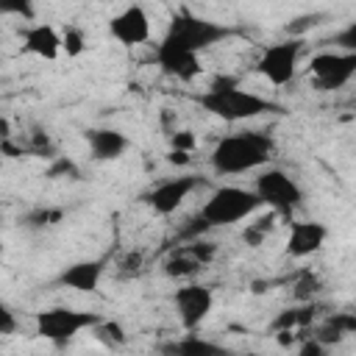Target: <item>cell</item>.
Instances as JSON below:
<instances>
[{"label":"cell","mask_w":356,"mask_h":356,"mask_svg":"<svg viewBox=\"0 0 356 356\" xmlns=\"http://www.w3.org/2000/svg\"><path fill=\"white\" fill-rule=\"evenodd\" d=\"M275 153V142L264 131H239L222 136L211 156L209 164L217 175H245L253 170L267 167V161Z\"/></svg>","instance_id":"6da1fadb"},{"label":"cell","mask_w":356,"mask_h":356,"mask_svg":"<svg viewBox=\"0 0 356 356\" xmlns=\"http://www.w3.org/2000/svg\"><path fill=\"white\" fill-rule=\"evenodd\" d=\"M197 103L211 117H220L225 122H242V120H253V117L267 114V111H281L278 103H273L256 92L242 89L239 81L231 75H217L209 83V89L203 95H197Z\"/></svg>","instance_id":"7a4b0ae2"},{"label":"cell","mask_w":356,"mask_h":356,"mask_svg":"<svg viewBox=\"0 0 356 356\" xmlns=\"http://www.w3.org/2000/svg\"><path fill=\"white\" fill-rule=\"evenodd\" d=\"M261 197L256 195V189H245V186H217L209 200L200 206L197 217L206 222V228H228L236 225L248 217H253L261 209Z\"/></svg>","instance_id":"3957f363"},{"label":"cell","mask_w":356,"mask_h":356,"mask_svg":"<svg viewBox=\"0 0 356 356\" xmlns=\"http://www.w3.org/2000/svg\"><path fill=\"white\" fill-rule=\"evenodd\" d=\"M231 33L234 31L228 25L214 22L209 17H200V14L189 11V8H181V11L172 14L164 36L178 42V44H184V47H189V50H195V53H203V50L220 44L222 39H228Z\"/></svg>","instance_id":"277c9868"},{"label":"cell","mask_w":356,"mask_h":356,"mask_svg":"<svg viewBox=\"0 0 356 356\" xmlns=\"http://www.w3.org/2000/svg\"><path fill=\"white\" fill-rule=\"evenodd\" d=\"M103 323L97 312H83V309H70V306H53L36 312V334L53 345H67L75 339L81 331H95Z\"/></svg>","instance_id":"5b68a950"},{"label":"cell","mask_w":356,"mask_h":356,"mask_svg":"<svg viewBox=\"0 0 356 356\" xmlns=\"http://www.w3.org/2000/svg\"><path fill=\"white\" fill-rule=\"evenodd\" d=\"M256 195L261 197L264 206H270L281 217H292L303 206V189L300 184L281 167H267L256 175L253 181Z\"/></svg>","instance_id":"8992f818"},{"label":"cell","mask_w":356,"mask_h":356,"mask_svg":"<svg viewBox=\"0 0 356 356\" xmlns=\"http://www.w3.org/2000/svg\"><path fill=\"white\" fill-rule=\"evenodd\" d=\"M300 53H303V42L298 36H289L284 42H275V44H270V47L261 50V56L256 61V72L267 83H273V86H286V83L295 81Z\"/></svg>","instance_id":"52a82bcc"},{"label":"cell","mask_w":356,"mask_h":356,"mask_svg":"<svg viewBox=\"0 0 356 356\" xmlns=\"http://www.w3.org/2000/svg\"><path fill=\"white\" fill-rule=\"evenodd\" d=\"M353 75H356V53L323 50L309 58V78L320 92L342 89Z\"/></svg>","instance_id":"ba28073f"},{"label":"cell","mask_w":356,"mask_h":356,"mask_svg":"<svg viewBox=\"0 0 356 356\" xmlns=\"http://www.w3.org/2000/svg\"><path fill=\"white\" fill-rule=\"evenodd\" d=\"M172 306H175V314H178L181 325L186 331H197L206 323V317L211 314L214 292L203 284H184L172 295Z\"/></svg>","instance_id":"9c48e42d"},{"label":"cell","mask_w":356,"mask_h":356,"mask_svg":"<svg viewBox=\"0 0 356 356\" xmlns=\"http://www.w3.org/2000/svg\"><path fill=\"white\" fill-rule=\"evenodd\" d=\"M156 64L164 75L170 78H178V81H195L200 75V53L172 42V39H161L159 47H156Z\"/></svg>","instance_id":"30bf717a"},{"label":"cell","mask_w":356,"mask_h":356,"mask_svg":"<svg viewBox=\"0 0 356 356\" xmlns=\"http://www.w3.org/2000/svg\"><path fill=\"white\" fill-rule=\"evenodd\" d=\"M200 178L197 175H175V178H167L161 184H156L147 195H145V203L150 206V211L167 217L172 211L181 209V203L197 189Z\"/></svg>","instance_id":"8fae6325"},{"label":"cell","mask_w":356,"mask_h":356,"mask_svg":"<svg viewBox=\"0 0 356 356\" xmlns=\"http://www.w3.org/2000/svg\"><path fill=\"white\" fill-rule=\"evenodd\" d=\"M108 33L122 47H136L150 39V17L142 6H125L108 19Z\"/></svg>","instance_id":"7c38bea8"},{"label":"cell","mask_w":356,"mask_h":356,"mask_svg":"<svg viewBox=\"0 0 356 356\" xmlns=\"http://www.w3.org/2000/svg\"><path fill=\"white\" fill-rule=\"evenodd\" d=\"M328 239V228L317 220H295L289 222V234H286V253L292 259H306L314 256L317 250H323Z\"/></svg>","instance_id":"4fadbf2b"},{"label":"cell","mask_w":356,"mask_h":356,"mask_svg":"<svg viewBox=\"0 0 356 356\" xmlns=\"http://www.w3.org/2000/svg\"><path fill=\"white\" fill-rule=\"evenodd\" d=\"M22 50L31 56H39L44 61H53V58H58V53H64V42L53 25L36 22L22 31Z\"/></svg>","instance_id":"5bb4252c"},{"label":"cell","mask_w":356,"mask_h":356,"mask_svg":"<svg viewBox=\"0 0 356 356\" xmlns=\"http://www.w3.org/2000/svg\"><path fill=\"white\" fill-rule=\"evenodd\" d=\"M103 267H106V259H83V261H75L70 267H64L56 278L58 286H67V289H75V292H95L100 286V278H103Z\"/></svg>","instance_id":"9a60e30c"},{"label":"cell","mask_w":356,"mask_h":356,"mask_svg":"<svg viewBox=\"0 0 356 356\" xmlns=\"http://www.w3.org/2000/svg\"><path fill=\"white\" fill-rule=\"evenodd\" d=\"M214 248L209 242H195V245H186V248H178L172 250V256L164 261V273L170 278H186L192 273H197L209 259H211Z\"/></svg>","instance_id":"2e32d148"},{"label":"cell","mask_w":356,"mask_h":356,"mask_svg":"<svg viewBox=\"0 0 356 356\" xmlns=\"http://www.w3.org/2000/svg\"><path fill=\"white\" fill-rule=\"evenodd\" d=\"M86 145L95 161H117L128 150V136L117 128H89L86 131Z\"/></svg>","instance_id":"e0dca14e"},{"label":"cell","mask_w":356,"mask_h":356,"mask_svg":"<svg viewBox=\"0 0 356 356\" xmlns=\"http://www.w3.org/2000/svg\"><path fill=\"white\" fill-rule=\"evenodd\" d=\"M350 334H356V314L353 312H334V314H328L325 317V323H320L317 325V331H314V337L323 342V345H337V342H342L345 337H350Z\"/></svg>","instance_id":"ac0fdd59"},{"label":"cell","mask_w":356,"mask_h":356,"mask_svg":"<svg viewBox=\"0 0 356 356\" xmlns=\"http://www.w3.org/2000/svg\"><path fill=\"white\" fill-rule=\"evenodd\" d=\"M314 314H317V306H314V303L292 306V309L278 312V317L273 320L270 328L278 331V334H292V331H298V328H306V325L314 320Z\"/></svg>","instance_id":"d6986e66"},{"label":"cell","mask_w":356,"mask_h":356,"mask_svg":"<svg viewBox=\"0 0 356 356\" xmlns=\"http://www.w3.org/2000/svg\"><path fill=\"white\" fill-rule=\"evenodd\" d=\"M164 350L167 353H181V356H211V353H220L222 348L209 342V339H203V337H197V334H186L178 342L164 345Z\"/></svg>","instance_id":"ffe728a7"},{"label":"cell","mask_w":356,"mask_h":356,"mask_svg":"<svg viewBox=\"0 0 356 356\" xmlns=\"http://www.w3.org/2000/svg\"><path fill=\"white\" fill-rule=\"evenodd\" d=\"M275 211L273 214H267V217H261V220H256V222H250L248 228H245V234H242V239L250 245V248H259L261 242H264V236L273 231V225H275Z\"/></svg>","instance_id":"44dd1931"},{"label":"cell","mask_w":356,"mask_h":356,"mask_svg":"<svg viewBox=\"0 0 356 356\" xmlns=\"http://www.w3.org/2000/svg\"><path fill=\"white\" fill-rule=\"evenodd\" d=\"M61 42H64V53H67L70 58H75V56H81V53L86 50V39H83L81 28H75V25H67V28L61 31Z\"/></svg>","instance_id":"7402d4cb"},{"label":"cell","mask_w":356,"mask_h":356,"mask_svg":"<svg viewBox=\"0 0 356 356\" xmlns=\"http://www.w3.org/2000/svg\"><path fill=\"white\" fill-rule=\"evenodd\" d=\"M0 14L33 19L36 17V3L33 0H0Z\"/></svg>","instance_id":"603a6c76"},{"label":"cell","mask_w":356,"mask_h":356,"mask_svg":"<svg viewBox=\"0 0 356 356\" xmlns=\"http://www.w3.org/2000/svg\"><path fill=\"white\" fill-rule=\"evenodd\" d=\"M331 44H337V47L345 50V53H356V19H350L342 31H337V33L331 36Z\"/></svg>","instance_id":"cb8c5ba5"},{"label":"cell","mask_w":356,"mask_h":356,"mask_svg":"<svg viewBox=\"0 0 356 356\" xmlns=\"http://www.w3.org/2000/svg\"><path fill=\"white\" fill-rule=\"evenodd\" d=\"M320 19H323V14H306V17H298V19H292V22L286 25V33H289V36H298V33H303L306 28L320 25Z\"/></svg>","instance_id":"d4e9b609"},{"label":"cell","mask_w":356,"mask_h":356,"mask_svg":"<svg viewBox=\"0 0 356 356\" xmlns=\"http://www.w3.org/2000/svg\"><path fill=\"white\" fill-rule=\"evenodd\" d=\"M95 331H97V334H106L108 339H114V342H120V345L125 342V334H122V328H120L117 323H106V320H103V323H100Z\"/></svg>","instance_id":"484cf974"},{"label":"cell","mask_w":356,"mask_h":356,"mask_svg":"<svg viewBox=\"0 0 356 356\" xmlns=\"http://www.w3.org/2000/svg\"><path fill=\"white\" fill-rule=\"evenodd\" d=\"M298 350H300V356H323V353L328 350V345H323L317 337H312V339H309V342H303Z\"/></svg>","instance_id":"4316f807"},{"label":"cell","mask_w":356,"mask_h":356,"mask_svg":"<svg viewBox=\"0 0 356 356\" xmlns=\"http://www.w3.org/2000/svg\"><path fill=\"white\" fill-rule=\"evenodd\" d=\"M192 145H195V139H192L189 131H178V134L172 136V150H189Z\"/></svg>","instance_id":"83f0119b"},{"label":"cell","mask_w":356,"mask_h":356,"mask_svg":"<svg viewBox=\"0 0 356 356\" xmlns=\"http://www.w3.org/2000/svg\"><path fill=\"white\" fill-rule=\"evenodd\" d=\"M11 331H14V317H11L8 309H3V328H0V334H11Z\"/></svg>","instance_id":"f1b7e54d"}]
</instances>
